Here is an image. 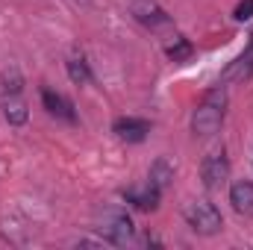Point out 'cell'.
I'll use <instances>...</instances> for the list:
<instances>
[{"label": "cell", "instance_id": "4", "mask_svg": "<svg viewBox=\"0 0 253 250\" xmlns=\"http://www.w3.org/2000/svg\"><path fill=\"white\" fill-rule=\"evenodd\" d=\"M200 177H203V186L206 188H221L224 186V183L230 180V159H227V153L221 150V153L206 156L203 165H200Z\"/></svg>", "mask_w": 253, "mask_h": 250}, {"label": "cell", "instance_id": "8", "mask_svg": "<svg viewBox=\"0 0 253 250\" xmlns=\"http://www.w3.org/2000/svg\"><path fill=\"white\" fill-rule=\"evenodd\" d=\"M112 132L121 138V141H144L147 138V132H150V124L144 121V118H118L115 124H112Z\"/></svg>", "mask_w": 253, "mask_h": 250}, {"label": "cell", "instance_id": "11", "mask_svg": "<svg viewBox=\"0 0 253 250\" xmlns=\"http://www.w3.org/2000/svg\"><path fill=\"white\" fill-rule=\"evenodd\" d=\"M27 103L24 100H18V97H6V103H3V118L9 121V124H15V126H21V124H27Z\"/></svg>", "mask_w": 253, "mask_h": 250}, {"label": "cell", "instance_id": "10", "mask_svg": "<svg viewBox=\"0 0 253 250\" xmlns=\"http://www.w3.org/2000/svg\"><path fill=\"white\" fill-rule=\"evenodd\" d=\"M230 203L239 215L253 218V183L242 180V183H233L230 186Z\"/></svg>", "mask_w": 253, "mask_h": 250}, {"label": "cell", "instance_id": "7", "mask_svg": "<svg viewBox=\"0 0 253 250\" xmlns=\"http://www.w3.org/2000/svg\"><path fill=\"white\" fill-rule=\"evenodd\" d=\"M42 103H44V109H47L53 118H62V121H68V124H74V121H77L71 100L62 97L59 91H53V88H42Z\"/></svg>", "mask_w": 253, "mask_h": 250}, {"label": "cell", "instance_id": "14", "mask_svg": "<svg viewBox=\"0 0 253 250\" xmlns=\"http://www.w3.org/2000/svg\"><path fill=\"white\" fill-rule=\"evenodd\" d=\"M21 85H24V80H21L18 68H6L3 71V91H6V97H18Z\"/></svg>", "mask_w": 253, "mask_h": 250}, {"label": "cell", "instance_id": "16", "mask_svg": "<svg viewBox=\"0 0 253 250\" xmlns=\"http://www.w3.org/2000/svg\"><path fill=\"white\" fill-rule=\"evenodd\" d=\"M233 18H236V21H251L253 18V0H242V3L236 6Z\"/></svg>", "mask_w": 253, "mask_h": 250}, {"label": "cell", "instance_id": "15", "mask_svg": "<svg viewBox=\"0 0 253 250\" xmlns=\"http://www.w3.org/2000/svg\"><path fill=\"white\" fill-rule=\"evenodd\" d=\"M191 53H194V47L189 39H174V44L168 47V59H174V62H186Z\"/></svg>", "mask_w": 253, "mask_h": 250}, {"label": "cell", "instance_id": "1", "mask_svg": "<svg viewBox=\"0 0 253 250\" xmlns=\"http://www.w3.org/2000/svg\"><path fill=\"white\" fill-rule=\"evenodd\" d=\"M224 109H227V94L221 88H212L203 97V103L194 109V115H191V132L200 135V138L215 135L221 129V124H224Z\"/></svg>", "mask_w": 253, "mask_h": 250}, {"label": "cell", "instance_id": "12", "mask_svg": "<svg viewBox=\"0 0 253 250\" xmlns=\"http://www.w3.org/2000/svg\"><path fill=\"white\" fill-rule=\"evenodd\" d=\"M171 180H174V168H171V162H168V159H156L153 168H150V183L165 191V188L171 186Z\"/></svg>", "mask_w": 253, "mask_h": 250}, {"label": "cell", "instance_id": "2", "mask_svg": "<svg viewBox=\"0 0 253 250\" xmlns=\"http://www.w3.org/2000/svg\"><path fill=\"white\" fill-rule=\"evenodd\" d=\"M186 221H189V227L197 236H215V233H221V227H224L221 212H218L212 203H206V200H197V203L186 206Z\"/></svg>", "mask_w": 253, "mask_h": 250}, {"label": "cell", "instance_id": "9", "mask_svg": "<svg viewBox=\"0 0 253 250\" xmlns=\"http://www.w3.org/2000/svg\"><path fill=\"white\" fill-rule=\"evenodd\" d=\"M132 15H135L144 27H150V30H156V27L168 24V15H165L153 0H135V3H132Z\"/></svg>", "mask_w": 253, "mask_h": 250}, {"label": "cell", "instance_id": "5", "mask_svg": "<svg viewBox=\"0 0 253 250\" xmlns=\"http://www.w3.org/2000/svg\"><path fill=\"white\" fill-rule=\"evenodd\" d=\"M159 197H162V188L153 186L150 180H147V183H141V186L124 188V200H126V203H129V206H135V209H144V212L156 209V206H159Z\"/></svg>", "mask_w": 253, "mask_h": 250}, {"label": "cell", "instance_id": "6", "mask_svg": "<svg viewBox=\"0 0 253 250\" xmlns=\"http://www.w3.org/2000/svg\"><path fill=\"white\" fill-rule=\"evenodd\" d=\"M251 77H253V36H251V42H248V47L224 68L221 80H224V83H245V80H251Z\"/></svg>", "mask_w": 253, "mask_h": 250}, {"label": "cell", "instance_id": "13", "mask_svg": "<svg viewBox=\"0 0 253 250\" xmlns=\"http://www.w3.org/2000/svg\"><path fill=\"white\" fill-rule=\"evenodd\" d=\"M65 65H68V77H71V83H77V85H85V83L91 80L88 62H85L83 56H77V53H74V56H71Z\"/></svg>", "mask_w": 253, "mask_h": 250}, {"label": "cell", "instance_id": "3", "mask_svg": "<svg viewBox=\"0 0 253 250\" xmlns=\"http://www.w3.org/2000/svg\"><path fill=\"white\" fill-rule=\"evenodd\" d=\"M97 230L103 233V239H106L109 245H118V248L126 245V242H132V233H135L129 215H126V212H118V209L103 212V221H100Z\"/></svg>", "mask_w": 253, "mask_h": 250}]
</instances>
